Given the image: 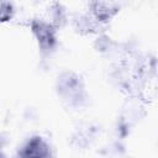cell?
<instances>
[{
  "label": "cell",
  "mask_w": 158,
  "mask_h": 158,
  "mask_svg": "<svg viewBox=\"0 0 158 158\" xmlns=\"http://www.w3.org/2000/svg\"><path fill=\"white\" fill-rule=\"evenodd\" d=\"M91 9L100 21L110 20L118 11V6L115 0H93Z\"/></svg>",
  "instance_id": "cell-1"
},
{
  "label": "cell",
  "mask_w": 158,
  "mask_h": 158,
  "mask_svg": "<svg viewBox=\"0 0 158 158\" xmlns=\"http://www.w3.org/2000/svg\"><path fill=\"white\" fill-rule=\"evenodd\" d=\"M48 154H49L48 146L40 137L32 138L26 144V147L23 148V151L21 152V156H23V157H36V158L47 157Z\"/></svg>",
  "instance_id": "cell-2"
},
{
  "label": "cell",
  "mask_w": 158,
  "mask_h": 158,
  "mask_svg": "<svg viewBox=\"0 0 158 158\" xmlns=\"http://www.w3.org/2000/svg\"><path fill=\"white\" fill-rule=\"evenodd\" d=\"M33 31L37 35V38L40 41V43L42 46H51L54 41V37H53V31L51 30L49 26L44 25V23H37L35 22L33 23Z\"/></svg>",
  "instance_id": "cell-3"
}]
</instances>
